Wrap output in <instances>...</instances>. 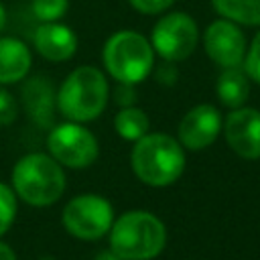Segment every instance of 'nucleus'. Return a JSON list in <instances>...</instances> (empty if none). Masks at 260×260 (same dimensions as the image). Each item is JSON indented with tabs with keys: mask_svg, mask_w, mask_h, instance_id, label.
I'll return each instance as SVG.
<instances>
[{
	"mask_svg": "<svg viewBox=\"0 0 260 260\" xmlns=\"http://www.w3.org/2000/svg\"><path fill=\"white\" fill-rule=\"evenodd\" d=\"M185 162L183 144L165 132L144 134L134 142L130 154L134 175L150 187H167L175 183L183 175Z\"/></svg>",
	"mask_w": 260,
	"mask_h": 260,
	"instance_id": "nucleus-1",
	"label": "nucleus"
},
{
	"mask_svg": "<svg viewBox=\"0 0 260 260\" xmlns=\"http://www.w3.org/2000/svg\"><path fill=\"white\" fill-rule=\"evenodd\" d=\"M110 250L122 260H152L167 246V228L150 211L132 209L114 217Z\"/></svg>",
	"mask_w": 260,
	"mask_h": 260,
	"instance_id": "nucleus-2",
	"label": "nucleus"
},
{
	"mask_svg": "<svg viewBox=\"0 0 260 260\" xmlns=\"http://www.w3.org/2000/svg\"><path fill=\"white\" fill-rule=\"evenodd\" d=\"M110 85L102 69L93 65L75 67L57 91V108L69 122L95 120L108 104Z\"/></svg>",
	"mask_w": 260,
	"mask_h": 260,
	"instance_id": "nucleus-3",
	"label": "nucleus"
},
{
	"mask_svg": "<svg viewBox=\"0 0 260 260\" xmlns=\"http://www.w3.org/2000/svg\"><path fill=\"white\" fill-rule=\"evenodd\" d=\"M63 167L51 156L41 152L24 154L12 169V189L30 207H49L61 199L65 191Z\"/></svg>",
	"mask_w": 260,
	"mask_h": 260,
	"instance_id": "nucleus-4",
	"label": "nucleus"
},
{
	"mask_svg": "<svg viewBox=\"0 0 260 260\" xmlns=\"http://www.w3.org/2000/svg\"><path fill=\"white\" fill-rule=\"evenodd\" d=\"M106 71L118 83L136 85L144 81L154 67V49L148 39L136 30L114 32L102 51Z\"/></svg>",
	"mask_w": 260,
	"mask_h": 260,
	"instance_id": "nucleus-5",
	"label": "nucleus"
},
{
	"mask_svg": "<svg viewBox=\"0 0 260 260\" xmlns=\"http://www.w3.org/2000/svg\"><path fill=\"white\" fill-rule=\"evenodd\" d=\"M65 230L83 242L102 240L112 223H114V209L112 203L95 193H83L67 201L61 213Z\"/></svg>",
	"mask_w": 260,
	"mask_h": 260,
	"instance_id": "nucleus-6",
	"label": "nucleus"
},
{
	"mask_svg": "<svg viewBox=\"0 0 260 260\" xmlns=\"http://www.w3.org/2000/svg\"><path fill=\"white\" fill-rule=\"evenodd\" d=\"M47 150L61 167L85 169L98 158L100 144L83 124L63 122L49 130Z\"/></svg>",
	"mask_w": 260,
	"mask_h": 260,
	"instance_id": "nucleus-7",
	"label": "nucleus"
},
{
	"mask_svg": "<svg viewBox=\"0 0 260 260\" xmlns=\"http://www.w3.org/2000/svg\"><path fill=\"white\" fill-rule=\"evenodd\" d=\"M199 43L197 22L187 12H169L165 14L150 32V45L158 57L169 63L185 61L191 57Z\"/></svg>",
	"mask_w": 260,
	"mask_h": 260,
	"instance_id": "nucleus-8",
	"label": "nucleus"
},
{
	"mask_svg": "<svg viewBox=\"0 0 260 260\" xmlns=\"http://www.w3.org/2000/svg\"><path fill=\"white\" fill-rule=\"evenodd\" d=\"M203 47H205L207 57L223 69L242 67L244 57H246V49H248L242 28L228 18L213 20L205 28Z\"/></svg>",
	"mask_w": 260,
	"mask_h": 260,
	"instance_id": "nucleus-9",
	"label": "nucleus"
},
{
	"mask_svg": "<svg viewBox=\"0 0 260 260\" xmlns=\"http://www.w3.org/2000/svg\"><path fill=\"white\" fill-rule=\"evenodd\" d=\"M223 136L228 146L246 160L260 158V110L236 108L223 120Z\"/></svg>",
	"mask_w": 260,
	"mask_h": 260,
	"instance_id": "nucleus-10",
	"label": "nucleus"
},
{
	"mask_svg": "<svg viewBox=\"0 0 260 260\" xmlns=\"http://www.w3.org/2000/svg\"><path fill=\"white\" fill-rule=\"evenodd\" d=\"M221 126V114L213 104H197L179 122V142L189 150L207 148L215 142Z\"/></svg>",
	"mask_w": 260,
	"mask_h": 260,
	"instance_id": "nucleus-11",
	"label": "nucleus"
},
{
	"mask_svg": "<svg viewBox=\"0 0 260 260\" xmlns=\"http://www.w3.org/2000/svg\"><path fill=\"white\" fill-rule=\"evenodd\" d=\"M32 45L43 59L61 63L75 55L77 35L67 24H61L59 20L43 22L37 26V30L32 35Z\"/></svg>",
	"mask_w": 260,
	"mask_h": 260,
	"instance_id": "nucleus-12",
	"label": "nucleus"
},
{
	"mask_svg": "<svg viewBox=\"0 0 260 260\" xmlns=\"http://www.w3.org/2000/svg\"><path fill=\"white\" fill-rule=\"evenodd\" d=\"M22 104L32 122L41 128H53V116L57 108V91L55 85L49 77L45 75H35L24 81L22 85Z\"/></svg>",
	"mask_w": 260,
	"mask_h": 260,
	"instance_id": "nucleus-13",
	"label": "nucleus"
},
{
	"mask_svg": "<svg viewBox=\"0 0 260 260\" xmlns=\"http://www.w3.org/2000/svg\"><path fill=\"white\" fill-rule=\"evenodd\" d=\"M32 57L16 37H0V85L18 83L28 75Z\"/></svg>",
	"mask_w": 260,
	"mask_h": 260,
	"instance_id": "nucleus-14",
	"label": "nucleus"
},
{
	"mask_svg": "<svg viewBox=\"0 0 260 260\" xmlns=\"http://www.w3.org/2000/svg\"><path fill=\"white\" fill-rule=\"evenodd\" d=\"M215 95L221 102V106L230 110L246 106L250 98V77L244 73L242 67L223 69L215 81Z\"/></svg>",
	"mask_w": 260,
	"mask_h": 260,
	"instance_id": "nucleus-15",
	"label": "nucleus"
},
{
	"mask_svg": "<svg viewBox=\"0 0 260 260\" xmlns=\"http://www.w3.org/2000/svg\"><path fill=\"white\" fill-rule=\"evenodd\" d=\"M114 128L118 132V136H122L124 140L136 142L138 138H142L144 134L150 132V120L142 108L124 106L118 110V114L114 118Z\"/></svg>",
	"mask_w": 260,
	"mask_h": 260,
	"instance_id": "nucleus-16",
	"label": "nucleus"
},
{
	"mask_svg": "<svg viewBox=\"0 0 260 260\" xmlns=\"http://www.w3.org/2000/svg\"><path fill=\"white\" fill-rule=\"evenodd\" d=\"M215 12L236 24L260 26V0H211Z\"/></svg>",
	"mask_w": 260,
	"mask_h": 260,
	"instance_id": "nucleus-17",
	"label": "nucleus"
},
{
	"mask_svg": "<svg viewBox=\"0 0 260 260\" xmlns=\"http://www.w3.org/2000/svg\"><path fill=\"white\" fill-rule=\"evenodd\" d=\"M30 8H32V14L39 20L53 22V20H59L67 14L69 0H32Z\"/></svg>",
	"mask_w": 260,
	"mask_h": 260,
	"instance_id": "nucleus-18",
	"label": "nucleus"
},
{
	"mask_svg": "<svg viewBox=\"0 0 260 260\" xmlns=\"http://www.w3.org/2000/svg\"><path fill=\"white\" fill-rule=\"evenodd\" d=\"M16 217V193L12 187L0 181V236L8 232Z\"/></svg>",
	"mask_w": 260,
	"mask_h": 260,
	"instance_id": "nucleus-19",
	"label": "nucleus"
},
{
	"mask_svg": "<svg viewBox=\"0 0 260 260\" xmlns=\"http://www.w3.org/2000/svg\"><path fill=\"white\" fill-rule=\"evenodd\" d=\"M242 69L252 81L260 83V30L252 39V45L246 49V57H244Z\"/></svg>",
	"mask_w": 260,
	"mask_h": 260,
	"instance_id": "nucleus-20",
	"label": "nucleus"
},
{
	"mask_svg": "<svg viewBox=\"0 0 260 260\" xmlns=\"http://www.w3.org/2000/svg\"><path fill=\"white\" fill-rule=\"evenodd\" d=\"M18 100L6 87H0V126H10L18 118Z\"/></svg>",
	"mask_w": 260,
	"mask_h": 260,
	"instance_id": "nucleus-21",
	"label": "nucleus"
},
{
	"mask_svg": "<svg viewBox=\"0 0 260 260\" xmlns=\"http://www.w3.org/2000/svg\"><path fill=\"white\" fill-rule=\"evenodd\" d=\"M130 6L142 14H160L173 6L175 0H128Z\"/></svg>",
	"mask_w": 260,
	"mask_h": 260,
	"instance_id": "nucleus-22",
	"label": "nucleus"
},
{
	"mask_svg": "<svg viewBox=\"0 0 260 260\" xmlns=\"http://www.w3.org/2000/svg\"><path fill=\"white\" fill-rule=\"evenodd\" d=\"M134 100H136L134 85H130V83H120L118 89H116V102L120 104V108H124V106H134Z\"/></svg>",
	"mask_w": 260,
	"mask_h": 260,
	"instance_id": "nucleus-23",
	"label": "nucleus"
},
{
	"mask_svg": "<svg viewBox=\"0 0 260 260\" xmlns=\"http://www.w3.org/2000/svg\"><path fill=\"white\" fill-rule=\"evenodd\" d=\"M0 260H16L14 250L4 242H0Z\"/></svg>",
	"mask_w": 260,
	"mask_h": 260,
	"instance_id": "nucleus-24",
	"label": "nucleus"
},
{
	"mask_svg": "<svg viewBox=\"0 0 260 260\" xmlns=\"http://www.w3.org/2000/svg\"><path fill=\"white\" fill-rule=\"evenodd\" d=\"M93 260H122V258H120L118 254H114L112 250H104V252H100Z\"/></svg>",
	"mask_w": 260,
	"mask_h": 260,
	"instance_id": "nucleus-25",
	"label": "nucleus"
},
{
	"mask_svg": "<svg viewBox=\"0 0 260 260\" xmlns=\"http://www.w3.org/2000/svg\"><path fill=\"white\" fill-rule=\"evenodd\" d=\"M4 26H6V10H4V6L0 2V32L4 30Z\"/></svg>",
	"mask_w": 260,
	"mask_h": 260,
	"instance_id": "nucleus-26",
	"label": "nucleus"
}]
</instances>
